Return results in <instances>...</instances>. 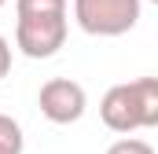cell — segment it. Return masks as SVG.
I'll use <instances>...</instances> for the list:
<instances>
[{"mask_svg": "<svg viewBox=\"0 0 158 154\" xmlns=\"http://www.w3.org/2000/svg\"><path fill=\"white\" fill-rule=\"evenodd\" d=\"M22 125L15 117L0 114V154H22Z\"/></svg>", "mask_w": 158, "mask_h": 154, "instance_id": "cell-5", "label": "cell"}, {"mask_svg": "<svg viewBox=\"0 0 158 154\" xmlns=\"http://www.w3.org/2000/svg\"><path fill=\"white\" fill-rule=\"evenodd\" d=\"M4 4H7V0H0V7H4Z\"/></svg>", "mask_w": 158, "mask_h": 154, "instance_id": "cell-8", "label": "cell"}, {"mask_svg": "<svg viewBox=\"0 0 158 154\" xmlns=\"http://www.w3.org/2000/svg\"><path fill=\"white\" fill-rule=\"evenodd\" d=\"M143 0H74V22L88 37H121L140 22Z\"/></svg>", "mask_w": 158, "mask_h": 154, "instance_id": "cell-3", "label": "cell"}, {"mask_svg": "<svg viewBox=\"0 0 158 154\" xmlns=\"http://www.w3.org/2000/svg\"><path fill=\"white\" fill-rule=\"evenodd\" d=\"M37 107L40 114L48 117L52 125H74L85 117V107H88V95L77 81L70 77H52L40 84V95H37Z\"/></svg>", "mask_w": 158, "mask_h": 154, "instance_id": "cell-4", "label": "cell"}, {"mask_svg": "<svg viewBox=\"0 0 158 154\" xmlns=\"http://www.w3.org/2000/svg\"><path fill=\"white\" fill-rule=\"evenodd\" d=\"M7 70H11V44L7 37H0V81L7 77Z\"/></svg>", "mask_w": 158, "mask_h": 154, "instance_id": "cell-7", "label": "cell"}, {"mask_svg": "<svg viewBox=\"0 0 158 154\" xmlns=\"http://www.w3.org/2000/svg\"><path fill=\"white\" fill-rule=\"evenodd\" d=\"M15 48L26 59H52L66 44V0H15Z\"/></svg>", "mask_w": 158, "mask_h": 154, "instance_id": "cell-1", "label": "cell"}, {"mask_svg": "<svg viewBox=\"0 0 158 154\" xmlns=\"http://www.w3.org/2000/svg\"><path fill=\"white\" fill-rule=\"evenodd\" d=\"M107 154H155V147L147 143V140H140V136H129L125 132V140H114Z\"/></svg>", "mask_w": 158, "mask_h": 154, "instance_id": "cell-6", "label": "cell"}, {"mask_svg": "<svg viewBox=\"0 0 158 154\" xmlns=\"http://www.w3.org/2000/svg\"><path fill=\"white\" fill-rule=\"evenodd\" d=\"M99 117L110 132H136L158 125V77H136L107 88L99 99Z\"/></svg>", "mask_w": 158, "mask_h": 154, "instance_id": "cell-2", "label": "cell"}]
</instances>
